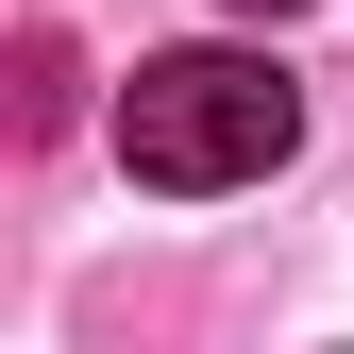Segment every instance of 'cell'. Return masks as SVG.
<instances>
[{
	"instance_id": "1",
	"label": "cell",
	"mask_w": 354,
	"mask_h": 354,
	"mask_svg": "<svg viewBox=\"0 0 354 354\" xmlns=\"http://www.w3.org/2000/svg\"><path fill=\"white\" fill-rule=\"evenodd\" d=\"M118 152H136V186H169V203L253 186V169L304 152V84L270 51H152L118 84Z\"/></svg>"
},
{
	"instance_id": "2",
	"label": "cell",
	"mask_w": 354,
	"mask_h": 354,
	"mask_svg": "<svg viewBox=\"0 0 354 354\" xmlns=\"http://www.w3.org/2000/svg\"><path fill=\"white\" fill-rule=\"evenodd\" d=\"M51 118H68V51L34 34V51H17V136H51Z\"/></svg>"
},
{
	"instance_id": "3",
	"label": "cell",
	"mask_w": 354,
	"mask_h": 354,
	"mask_svg": "<svg viewBox=\"0 0 354 354\" xmlns=\"http://www.w3.org/2000/svg\"><path fill=\"white\" fill-rule=\"evenodd\" d=\"M236 17H304V0H236Z\"/></svg>"
}]
</instances>
